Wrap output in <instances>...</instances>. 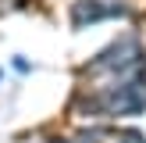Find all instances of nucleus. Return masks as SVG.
I'll return each mask as SVG.
<instances>
[{
    "label": "nucleus",
    "instance_id": "nucleus-1",
    "mask_svg": "<svg viewBox=\"0 0 146 143\" xmlns=\"http://www.w3.org/2000/svg\"><path fill=\"white\" fill-rule=\"evenodd\" d=\"M82 90H114V86L135 82L146 79V50L139 36H125V39H114L111 47H104L82 72Z\"/></svg>",
    "mask_w": 146,
    "mask_h": 143
},
{
    "label": "nucleus",
    "instance_id": "nucleus-3",
    "mask_svg": "<svg viewBox=\"0 0 146 143\" xmlns=\"http://www.w3.org/2000/svg\"><path fill=\"white\" fill-rule=\"evenodd\" d=\"M114 136V129L107 125H86V129H68V132H54L43 143H107Z\"/></svg>",
    "mask_w": 146,
    "mask_h": 143
},
{
    "label": "nucleus",
    "instance_id": "nucleus-4",
    "mask_svg": "<svg viewBox=\"0 0 146 143\" xmlns=\"http://www.w3.org/2000/svg\"><path fill=\"white\" fill-rule=\"evenodd\" d=\"M114 143H146V132L143 129H118L114 132Z\"/></svg>",
    "mask_w": 146,
    "mask_h": 143
},
{
    "label": "nucleus",
    "instance_id": "nucleus-2",
    "mask_svg": "<svg viewBox=\"0 0 146 143\" xmlns=\"http://www.w3.org/2000/svg\"><path fill=\"white\" fill-rule=\"evenodd\" d=\"M125 7L118 0H78L75 4V25H93V21H104L107 14H121Z\"/></svg>",
    "mask_w": 146,
    "mask_h": 143
}]
</instances>
